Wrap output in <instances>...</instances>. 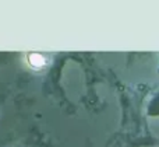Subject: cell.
I'll return each mask as SVG.
<instances>
[{
  "mask_svg": "<svg viewBox=\"0 0 159 147\" xmlns=\"http://www.w3.org/2000/svg\"><path fill=\"white\" fill-rule=\"evenodd\" d=\"M28 64L35 70H41L46 64V59L41 53H30L28 55Z\"/></svg>",
  "mask_w": 159,
  "mask_h": 147,
  "instance_id": "6da1fadb",
  "label": "cell"
}]
</instances>
